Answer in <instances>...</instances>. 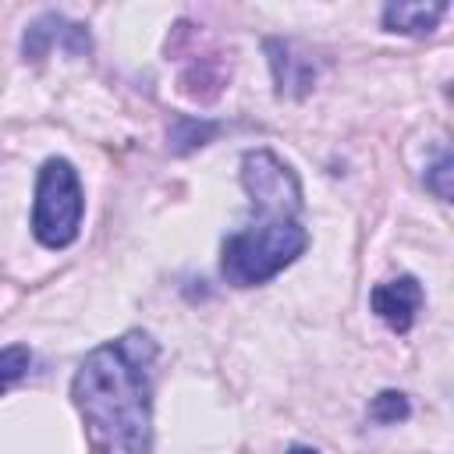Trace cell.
Here are the masks:
<instances>
[{"label":"cell","mask_w":454,"mask_h":454,"mask_svg":"<svg viewBox=\"0 0 454 454\" xmlns=\"http://www.w3.org/2000/svg\"><path fill=\"white\" fill-rule=\"evenodd\" d=\"M156 340L145 330H128L117 340L92 348L74 380L71 401L96 443L121 454H153V365Z\"/></svg>","instance_id":"1"},{"label":"cell","mask_w":454,"mask_h":454,"mask_svg":"<svg viewBox=\"0 0 454 454\" xmlns=\"http://www.w3.org/2000/svg\"><path fill=\"white\" fill-rule=\"evenodd\" d=\"M241 184L252 202V220L223 238L220 273L234 287H259L284 273L309 245L301 227V181L273 149L241 156Z\"/></svg>","instance_id":"2"},{"label":"cell","mask_w":454,"mask_h":454,"mask_svg":"<svg viewBox=\"0 0 454 454\" xmlns=\"http://www.w3.org/2000/svg\"><path fill=\"white\" fill-rule=\"evenodd\" d=\"M85 192L82 177L64 156H50L35 174L32 195V234L46 248H67L82 231Z\"/></svg>","instance_id":"3"},{"label":"cell","mask_w":454,"mask_h":454,"mask_svg":"<svg viewBox=\"0 0 454 454\" xmlns=\"http://www.w3.org/2000/svg\"><path fill=\"white\" fill-rule=\"evenodd\" d=\"M426 294H422V284L415 277H394V280H383L372 287L369 294V305L372 312L394 330V333H408L419 309H422Z\"/></svg>","instance_id":"4"},{"label":"cell","mask_w":454,"mask_h":454,"mask_svg":"<svg viewBox=\"0 0 454 454\" xmlns=\"http://www.w3.org/2000/svg\"><path fill=\"white\" fill-rule=\"evenodd\" d=\"M53 46H60V50L71 53V57L89 53V32H85V25H74V21H67L64 14H43V18H35V21L28 25L25 39H21L25 57L39 60V57H46Z\"/></svg>","instance_id":"5"},{"label":"cell","mask_w":454,"mask_h":454,"mask_svg":"<svg viewBox=\"0 0 454 454\" xmlns=\"http://www.w3.org/2000/svg\"><path fill=\"white\" fill-rule=\"evenodd\" d=\"M266 53H270V67H273V82L280 96H305L316 82V60L298 50L287 39H266Z\"/></svg>","instance_id":"6"},{"label":"cell","mask_w":454,"mask_h":454,"mask_svg":"<svg viewBox=\"0 0 454 454\" xmlns=\"http://www.w3.org/2000/svg\"><path fill=\"white\" fill-rule=\"evenodd\" d=\"M443 14H447V4H387L383 28L401 35H426L440 25Z\"/></svg>","instance_id":"7"},{"label":"cell","mask_w":454,"mask_h":454,"mask_svg":"<svg viewBox=\"0 0 454 454\" xmlns=\"http://www.w3.org/2000/svg\"><path fill=\"white\" fill-rule=\"evenodd\" d=\"M408 397L404 394H397V390H383V394H376L372 397V404H369V419L372 422H383V426H394V422H401V419H408Z\"/></svg>","instance_id":"8"},{"label":"cell","mask_w":454,"mask_h":454,"mask_svg":"<svg viewBox=\"0 0 454 454\" xmlns=\"http://www.w3.org/2000/svg\"><path fill=\"white\" fill-rule=\"evenodd\" d=\"M28 365H32V351H28L25 344L4 348V351H0V394H4L11 383H18V380L28 372Z\"/></svg>","instance_id":"9"},{"label":"cell","mask_w":454,"mask_h":454,"mask_svg":"<svg viewBox=\"0 0 454 454\" xmlns=\"http://www.w3.org/2000/svg\"><path fill=\"white\" fill-rule=\"evenodd\" d=\"M426 188L436 195V199H450V156H447V149H440V156H436V163L426 170Z\"/></svg>","instance_id":"10"}]
</instances>
